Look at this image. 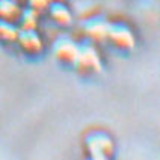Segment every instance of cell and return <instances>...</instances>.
Wrapping results in <instances>:
<instances>
[{
	"label": "cell",
	"mask_w": 160,
	"mask_h": 160,
	"mask_svg": "<svg viewBox=\"0 0 160 160\" xmlns=\"http://www.w3.org/2000/svg\"><path fill=\"white\" fill-rule=\"evenodd\" d=\"M85 151L94 160H107L113 156L115 143L110 134L103 130H92L85 136Z\"/></svg>",
	"instance_id": "6da1fadb"
},
{
	"label": "cell",
	"mask_w": 160,
	"mask_h": 160,
	"mask_svg": "<svg viewBox=\"0 0 160 160\" xmlns=\"http://www.w3.org/2000/svg\"><path fill=\"white\" fill-rule=\"evenodd\" d=\"M72 67L83 76L98 74L103 70V58L98 52V48L94 45V42L86 41L80 44L79 53H77V58L72 63Z\"/></svg>",
	"instance_id": "7a4b0ae2"
},
{
	"label": "cell",
	"mask_w": 160,
	"mask_h": 160,
	"mask_svg": "<svg viewBox=\"0 0 160 160\" xmlns=\"http://www.w3.org/2000/svg\"><path fill=\"white\" fill-rule=\"evenodd\" d=\"M106 39L119 50H132L136 44V35L132 27L122 21H109Z\"/></svg>",
	"instance_id": "3957f363"
},
{
	"label": "cell",
	"mask_w": 160,
	"mask_h": 160,
	"mask_svg": "<svg viewBox=\"0 0 160 160\" xmlns=\"http://www.w3.org/2000/svg\"><path fill=\"white\" fill-rule=\"evenodd\" d=\"M15 44L27 56H38L44 52L45 39L36 29H20Z\"/></svg>",
	"instance_id": "277c9868"
},
{
	"label": "cell",
	"mask_w": 160,
	"mask_h": 160,
	"mask_svg": "<svg viewBox=\"0 0 160 160\" xmlns=\"http://www.w3.org/2000/svg\"><path fill=\"white\" fill-rule=\"evenodd\" d=\"M79 47L80 42L74 41L71 36H61L54 41L53 54L59 62L65 65H72L79 53Z\"/></svg>",
	"instance_id": "5b68a950"
},
{
	"label": "cell",
	"mask_w": 160,
	"mask_h": 160,
	"mask_svg": "<svg viewBox=\"0 0 160 160\" xmlns=\"http://www.w3.org/2000/svg\"><path fill=\"white\" fill-rule=\"evenodd\" d=\"M107 29H109V21L104 17H92L83 21L82 24V33L85 38H88L91 42H101L106 41Z\"/></svg>",
	"instance_id": "8992f818"
},
{
	"label": "cell",
	"mask_w": 160,
	"mask_h": 160,
	"mask_svg": "<svg viewBox=\"0 0 160 160\" xmlns=\"http://www.w3.org/2000/svg\"><path fill=\"white\" fill-rule=\"evenodd\" d=\"M48 18L59 27H70L72 24V12L65 2L52 0V3L45 9Z\"/></svg>",
	"instance_id": "52a82bcc"
},
{
	"label": "cell",
	"mask_w": 160,
	"mask_h": 160,
	"mask_svg": "<svg viewBox=\"0 0 160 160\" xmlns=\"http://www.w3.org/2000/svg\"><path fill=\"white\" fill-rule=\"evenodd\" d=\"M39 14L35 9L32 8H21V12L17 18V23L20 29H38V24H39Z\"/></svg>",
	"instance_id": "ba28073f"
},
{
	"label": "cell",
	"mask_w": 160,
	"mask_h": 160,
	"mask_svg": "<svg viewBox=\"0 0 160 160\" xmlns=\"http://www.w3.org/2000/svg\"><path fill=\"white\" fill-rule=\"evenodd\" d=\"M20 27L15 21L0 20V41L5 44H15Z\"/></svg>",
	"instance_id": "9c48e42d"
},
{
	"label": "cell",
	"mask_w": 160,
	"mask_h": 160,
	"mask_svg": "<svg viewBox=\"0 0 160 160\" xmlns=\"http://www.w3.org/2000/svg\"><path fill=\"white\" fill-rule=\"evenodd\" d=\"M21 2L18 0H0V20L17 21L21 12Z\"/></svg>",
	"instance_id": "30bf717a"
},
{
	"label": "cell",
	"mask_w": 160,
	"mask_h": 160,
	"mask_svg": "<svg viewBox=\"0 0 160 160\" xmlns=\"http://www.w3.org/2000/svg\"><path fill=\"white\" fill-rule=\"evenodd\" d=\"M27 3V6L32 9H35L38 12H45L47 6L52 3V0H24Z\"/></svg>",
	"instance_id": "8fae6325"
},
{
	"label": "cell",
	"mask_w": 160,
	"mask_h": 160,
	"mask_svg": "<svg viewBox=\"0 0 160 160\" xmlns=\"http://www.w3.org/2000/svg\"><path fill=\"white\" fill-rule=\"evenodd\" d=\"M58 2H67V0H58Z\"/></svg>",
	"instance_id": "7c38bea8"
},
{
	"label": "cell",
	"mask_w": 160,
	"mask_h": 160,
	"mask_svg": "<svg viewBox=\"0 0 160 160\" xmlns=\"http://www.w3.org/2000/svg\"><path fill=\"white\" fill-rule=\"evenodd\" d=\"M18 2H23V0H18Z\"/></svg>",
	"instance_id": "4fadbf2b"
}]
</instances>
